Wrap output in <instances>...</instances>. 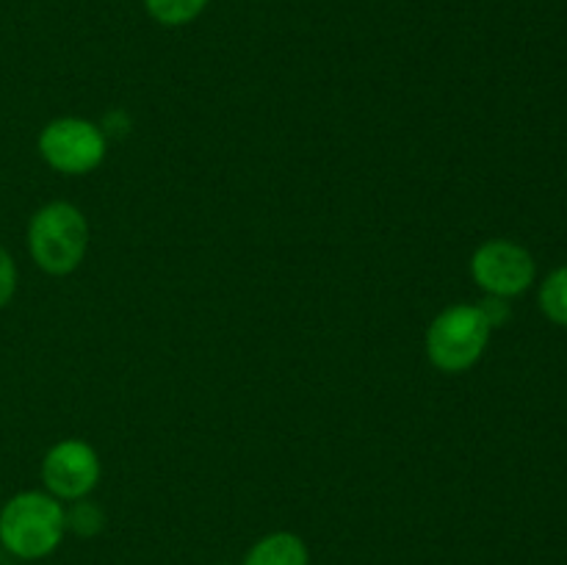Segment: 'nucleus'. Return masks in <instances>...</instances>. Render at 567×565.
Here are the masks:
<instances>
[{
    "label": "nucleus",
    "instance_id": "1",
    "mask_svg": "<svg viewBox=\"0 0 567 565\" xmlns=\"http://www.w3.org/2000/svg\"><path fill=\"white\" fill-rule=\"evenodd\" d=\"M66 537V507L48 491H22L0 502V546L22 563L59 552Z\"/></svg>",
    "mask_w": 567,
    "mask_h": 565
},
{
    "label": "nucleus",
    "instance_id": "2",
    "mask_svg": "<svg viewBox=\"0 0 567 565\" xmlns=\"http://www.w3.org/2000/svg\"><path fill=\"white\" fill-rule=\"evenodd\" d=\"M89 249V222L72 203H48L28 222V253L50 277H66L83 264Z\"/></svg>",
    "mask_w": 567,
    "mask_h": 565
},
{
    "label": "nucleus",
    "instance_id": "3",
    "mask_svg": "<svg viewBox=\"0 0 567 565\" xmlns=\"http://www.w3.org/2000/svg\"><path fill=\"white\" fill-rule=\"evenodd\" d=\"M491 321L480 305H449L426 330V358L443 374L474 369L491 343Z\"/></svg>",
    "mask_w": 567,
    "mask_h": 565
},
{
    "label": "nucleus",
    "instance_id": "4",
    "mask_svg": "<svg viewBox=\"0 0 567 565\" xmlns=\"http://www.w3.org/2000/svg\"><path fill=\"white\" fill-rule=\"evenodd\" d=\"M37 150L50 170L61 175H89L105 161V133L81 116H59L42 127Z\"/></svg>",
    "mask_w": 567,
    "mask_h": 565
},
{
    "label": "nucleus",
    "instance_id": "5",
    "mask_svg": "<svg viewBox=\"0 0 567 565\" xmlns=\"http://www.w3.org/2000/svg\"><path fill=\"white\" fill-rule=\"evenodd\" d=\"M471 277L487 297L513 299L529 291L537 277V264L520 244L491 238L471 255Z\"/></svg>",
    "mask_w": 567,
    "mask_h": 565
},
{
    "label": "nucleus",
    "instance_id": "6",
    "mask_svg": "<svg viewBox=\"0 0 567 565\" xmlns=\"http://www.w3.org/2000/svg\"><path fill=\"white\" fill-rule=\"evenodd\" d=\"M100 458L81 438H64L53 443L42 458V485L59 502H78L86 499L100 482Z\"/></svg>",
    "mask_w": 567,
    "mask_h": 565
},
{
    "label": "nucleus",
    "instance_id": "7",
    "mask_svg": "<svg viewBox=\"0 0 567 565\" xmlns=\"http://www.w3.org/2000/svg\"><path fill=\"white\" fill-rule=\"evenodd\" d=\"M241 565H310V548L297 532H269L249 546Z\"/></svg>",
    "mask_w": 567,
    "mask_h": 565
},
{
    "label": "nucleus",
    "instance_id": "8",
    "mask_svg": "<svg viewBox=\"0 0 567 565\" xmlns=\"http://www.w3.org/2000/svg\"><path fill=\"white\" fill-rule=\"evenodd\" d=\"M144 11L164 28H183L197 20L210 0H142Z\"/></svg>",
    "mask_w": 567,
    "mask_h": 565
},
{
    "label": "nucleus",
    "instance_id": "9",
    "mask_svg": "<svg viewBox=\"0 0 567 565\" xmlns=\"http://www.w3.org/2000/svg\"><path fill=\"white\" fill-rule=\"evenodd\" d=\"M537 302H540V310L548 321H554L557 327H567V264L554 269L540 282Z\"/></svg>",
    "mask_w": 567,
    "mask_h": 565
},
{
    "label": "nucleus",
    "instance_id": "10",
    "mask_svg": "<svg viewBox=\"0 0 567 565\" xmlns=\"http://www.w3.org/2000/svg\"><path fill=\"white\" fill-rule=\"evenodd\" d=\"M70 504L72 507H66V532H75L78 537H94L103 532L105 515L97 504L89 502V499H78Z\"/></svg>",
    "mask_w": 567,
    "mask_h": 565
},
{
    "label": "nucleus",
    "instance_id": "11",
    "mask_svg": "<svg viewBox=\"0 0 567 565\" xmlns=\"http://www.w3.org/2000/svg\"><path fill=\"white\" fill-rule=\"evenodd\" d=\"M17 294V264L9 249L0 244V310L14 299Z\"/></svg>",
    "mask_w": 567,
    "mask_h": 565
},
{
    "label": "nucleus",
    "instance_id": "12",
    "mask_svg": "<svg viewBox=\"0 0 567 565\" xmlns=\"http://www.w3.org/2000/svg\"><path fill=\"white\" fill-rule=\"evenodd\" d=\"M482 314L487 316V321H491V327L496 330V327H502L504 321L509 319V305L507 299H498V297H487L485 302L480 305Z\"/></svg>",
    "mask_w": 567,
    "mask_h": 565
},
{
    "label": "nucleus",
    "instance_id": "13",
    "mask_svg": "<svg viewBox=\"0 0 567 565\" xmlns=\"http://www.w3.org/2000/svg\"><path fill=\"white\" fill-rule=\"evenodd\" d=\"M219 565H230V563H219Z\"/></svg>",
    "mask_w": 567,
    "mask_h": 565
}]
</instances>
